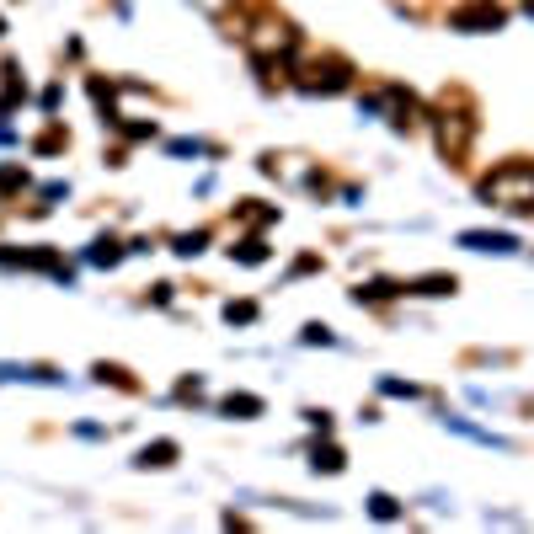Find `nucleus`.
Returning <instances> with one entry per match:
<instances>
[{"label": "nucleus", "mask_w": 534, "mask_h": 534, "mask_svg": "<svg viewBox=\"0 0 534 534\" xmlns=\"http://www.w3.org/2000/svg\"><path fill=\"white\" fill-rule=\"evenodd\" d=\"M481 198L502 208H534V166L529 161H508L497 166L492 177L481 182Z\"/></svg>", "instance_id": "nucleus-1"}, {"label": "nucleus", "mask_w": 534, "mask_h": 534, "mask_svg": "<svg viewBox=\"0 0 534 534\" xmlns=\"http://www.w3.org/2000/svg\"><path fill=\"white\" fill-rule=\"evenodd\" d=\"M454 27L459 32H471V27H502V11H497L492 0H475V6H465V11H454Z\"/></svg>", "instance_id": "nucleus-2"}, {"label": "nucleus", "mask_w": 534, "mask_h": 534, "mask_svg": "<svg viewBox=\"0 0 534 534\" xmlns=\"http://www.w3.org/2000/svg\"><path fill=\"white\" fill-rule=\"evenodd\" d=\"M465 246H475V251H513V235H465Z\"/></svg>", "instance_id": "nucleus-3"}, {"label": "nucleus", "mask_w": 534, "mask_h": 534, "mask_svg": "<svg viewBox=\"0 0 534 534\" xmlns=\"http://www.w3.org/2000/svg\"><path fill=\"white\" fill-rule=\"evenodd\" d=\"M171 459H177V444H150L139 454V465H171Z\"/></svg>", "instance_id": "nucleus-4"}, {"label": "nucleus", "mask_w": 534, "mask_h": 534, "mask_svg": "<svg viewBox=\"0 0 534 534\" xmlns=\"http://www.w3.org/2000/svg\"><path fill=\"white\" fill-rule=\"evenodd\" d=\"M225 411H230V417H257V411H262V401H257V395H230Z\"/></svg>", "instance_id": "nucleus-5"}, {"label": "nucleus", "mask_w": 534, "mask_h": 534, "mask_svg": "<svg viewBox=\"0 0 534 534\" xmlns=\"http://www.w3.org/2000/svg\"><path fill=\"white\" fill-rule=\"evenodd\" d=\"M235 257H241V262H262V257H267V251H262V241H246V246H241V251H235Z\"/></svg>", "instance_id": "nucleus-6"}, {"label": "nucleus", "mask_w": 534, "mask_h": 534, "mask_svg": "<svg viewBox=\"0 0 534 534\" xmlns=\"http://www.w3.org/2000/svg\"><path fill=\"white\" fill-rule=\"evenodd\" d=\"M225 315H230V321H251V315H257V305H251V299H241V305H230Z\"/></svg>", "instance_id": "nucleus-7"}, {"label": "nucleus", "mask_w": 534, "mask_h": 534, "mask_svg": "<svg viewBox=\"0 0 534 534\" xmlns=\"http://www.w3.org/2000/svg\"><path fill=\"white\" fill-rule=\"evenodd\" d=\"M454 278H422V294H449Z\"/></svg>", "instance_id": "nucleus-8"}, {"label": "nucleus", "mask_w": 534, "mask_h": 534, "mask_svg": "<svg viewBox=\"0 0 534 534\" xmlns=\"http://www.w3.org/2000/svg\"><path fill=\"white\" fill-rule=\"evenodd\" d=\"M315 465H321V471H342V454L326 449V454H315Z\"/></svg>", "instance_id": "nucleus-9"}]
</instances>
